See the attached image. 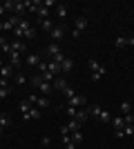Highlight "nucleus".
<instances>
[{"label": "nucleus", "instance_id": "a878e982", "mask_svg": "<svg viewBox=\"0 0 134 149\" xmlns=\"http://www.w3.org/2000/svg\"><path fill=\"white\" fill-rule=\"evenodd\" d=\"M9 123H11V120H9V116H7V113H0V127H2V129H7V127H9Z\"/></svg>", "mask_w": 134, "mask_h": 149}, {"label": "nucleus", "instance_id": "dca6fc26", "mask_svg": "<svg viewBox=\"0 0 134 149\" xmlns=\"http://www.w3.org/2000/svg\"><path fill=\"white\" fill-rule=\"evenodd\" d=\"M36 107H38V109H47V107H49V98L38 96V98H36Z\"/></svg>", "mask_w": 134, "mask_h": 149}, {"label": "nucleus", "instance_id": "a211bd4d", "mask_svg": "<svg viewBox=\"0 0 134 149\" xmlns=\"http://www.w3.org/2000/svg\"><path fill=\"white\" fill-rule=\"evenodd\" d=\"M38 20H47V16H49V9L47 7H43V2H40V7H38Z\"/></svg>", "mask_w": 134, "mask_h": 149}, {"label": "nucleus", "instance_id": "473e14b6", "mask_svg": "<svg viewBox=\"0 0 134 149\" xmlns=\"http://www.w3.org/2000/svg\"><path fill=\"white\" fill-rule=\"evenodd\" d=\"M22 38H29V40H32V38H36V29H34V27H29V29L22 33Z\"/></svg>", "mask_w": 134, "mask_h": 149}, {"label": "nucleus", "instance_id": "2eb2a0df", "mask_svg": "<svg viewBox=\"0 0 134 149\" xmlns=\"http://www.w3.org/2000/svg\"><path fill=\"white\" fill-rule=\"evenodd\" d=\"M9 65H11V67H18L20 65V54L18 51H11V54H9Z\"/></svg>", "mask_w": 134, "mask_h": 149}, {"label": "nucleus", "instance_id": "9b49d317", "mask_svg": "<svg viewBox=\"0 0 134 149\" xmlns=\"http://www.w3.org/2000/svg\"><path fill=\"white\" fill-rule=\"evenodd\" d=\"M112 127H114L116 131L123 129V127H125V118H123V116H114V118H112Z\"/></svg>", "mask_w": 134, "mask_h": 149}, {"label": "nucleus", "instance_id": "bb28decb", "mask_svg": "<svg viewBox=\"0 0 134 149\" xmlns=\"http://www.w3.org/2000/svg\"><path fill=\"white\" fill-rule=\"evenodd\" d=\"M72 143H74V145L83 143V134H81V131H74V134H72Z\"/></svg>", "mask_w": 134, "mask_h": 149}, {"label": "nucleus", "instance_id": "c85d7f7f", "mask_svg": "<svg viewBox=\"0 0 134 149\" xmlns=\"http://www.w3.org/2000/svg\"><path fill=\"white\" fill-rule=\"evenodd\" d=\"M98 120H101V123H107V120H112V116H109V111H107V109H103V111H101Z\"/></svg>", "mask_w": 134, "mask_h": 149}, {"label": "nucleus", "instance_id": "2f4dec72", "mask_svg": "<svg viewBox=\"0 0 134 149\" xmlns=\"http://www.w3.org/2000/svg\"><path fill=\"white\" fill-rule=\"evenodd\" d=\"M56 7H58L56 13L60 16V18H65V16H67V7H65V5H56Z\"/></svg>", "mask_w": 134, "mask_h": 149}, {"label": "nucleus", "instance_id": "6e6552de", "mask_svg": "<svg viewBox=\"0 0 134 149\" xmlns=\"http://www.w3.org/2000/svg\"><path fill=\"white\" fill-rule=\"evenodd\" d=\"M87 118H89V113H87V107H85V109H76V116H74V120H76V123H81V125H83Z\"/></svg>", "mask_w": 134, "mask_h": 149}, {"label": "nucleus", "instance_id": "e433bc0d", "mask_svg": "<svg viewBox=\"0 0 134 149\" xmlns=\"http://www.w3.org/2000/svg\"><path fill=\"white\" fill-rule=\"evenodd\" d=\"M123 118H125V125H134V116H132V113H128V116H123Z\"/></svg>", "mask_w": 134, "mask_h": 149}, {"label": "nucleus", "instance_id": "79ce46f5", "mask_svg": "<svg viewBox=\"0 0 134 149\" xmlns=\"http://www.w3.org/2000/svg\"><path fill=\"white\" fill-rule=\"evenodd\" d=\"M2 13H5V7H2V5H0V16H2Z\"/></svg>", "mask_w": 134, "mask_h": 149}, {"label": "nucleus", "instance_id": "cd10ccee", "mask_svg": "<svg viewBox=\"0 0 134 149\" xmlns=\"http://www.w3.org/2000/svg\"><path fill=\"white\" fill-rule=\"evenodd\" d=\"M43 82H45V80H43V76H40V74H38V76H32V85H34V87H40Z\"/></svg>", "mask_w": 134, "mask_h": 149}, {"label": "nucleus", "instance_id": "4468645a", "mask_svg": "<svg viewBox=\"0 0 134 149\" xmlns=\"http://www.w3.org/2000/svg\"><path fill=\"white\" fill-rule=\"evenodd\" d=\"M85 27H87V18H83V16H81V18H76V22H74V29L83 33V29H85Z\"/></svg>", "mask_w": 134, "mask_h": 149}, {"label": "nucleus", "instance_id": "c03bdc74", "mask_svg": "<svg viewBox=\"0 0 134 149\" xmlns=\"http://www.w3.org/2000/svg\"><path fill=\"white\" fill-rule=\"evenodd\" d=\"M0 69H2V60H0Z\"/></svg>", "mask_w": 134, "mask_h": 149}, {"label": "nucleus", "instance_id": "5701e85b", "mask_svg": "<svg viewBox=\"0 0 134 149\" xmlns=\"http://www.w3.org/2000/svg\"><path fill=\"white\" fill-rule=\"evenodd\" d=\"M11 71H13L11 65H5V67L0 69V78H9V76H11Z\"/></svg>", "mask_w": 134, "mask_h": 149}, {"label": "nucleus", "instance_id": "f3484780", "mask_svg": "<svg viewBox=\"0 0 134 149\" xmlns=\"http://www.w3.org/2000/svg\"><path fill=\"white\" fill-rule=\"evenodd\" d=\"M101 111H103V109H101V107H98V105H92V107H87V113H89V116H94L96 120H98V116H101Z\"/></svg>", "mask_w": 134, "mask_h": 149}, {"label": "nucleus", "instance_id": "20e7f679", "mask_svg": "<svg viewBox=\"0 0 134 149\" xmlns=\"http://www.w3.org/2000/svg\"><path fill=\"white\" fill-rule=\"evenodd\" d=\"M114 136L116 138H125V136H134V125H125L123 129L114 131Z\"/></svg>", "mask_w": 134, "mask_h": 149}, {"label": "nucleus", "instance_id": "c756f323", "mask_svg": "<svg viewBox=\"0 0 134 149\" xmlns=\"http://www.w3.org/2000/svg\"><path fill=\"white\" fill-rule=\"evenodd\" d=\"M11 51H18V54H22V51H25V42H13V45H11Z\"/></svg>", "mask_w": 134, "mask_h": 149}, {"label": "nucleus", "instance_id": "9d476101", "mask_svg": "<svg viewBox=\"0 0 134 149\" xmlns=\"http://www.w3.org/2000/svg\"><path fill=\"white\" fill-rule=\"evenodd\" d=\"M60 69H63V74H69L72 69H74V60H72V58H65V60L60 62Z\"/></svg>", "mask_w": 134, "mask_h": 149}, {"label": "nucleus", "instance_id": "f704fd0d", "mask_svg": "<svg viewBox=\"0 0 134 149\" xmlns=\"http://www.w3.org/2000/svg\"><path fill=\"white\" fill-rule=\"evenodd\" d=\"M27 82V76L25 74H16V85H25Z\"/></svg>", "mask_w": 134, "mask_h": 149}, {"label": "nucleus", "instance_id": "423d86ee", "mask_svg": "<svg viewBox=\"0 0 134 149\" xmlns=\"http://www.w3.org/2000/svg\"><path fill=\"white\" fill-rule=\"evenodd\" d=\"M27 9V0H16L13 2V11L11 13H16V16H20V13Z\"/></svg>", "mask_w": 134, "mask_h": 149}, {"label": "nucleus", "instance_id": "ea45409f", "mask_svg": "<svg viewBox=\"0 0 134 149\" xmlns=\"http://www.w3.org/2000/svg\"><path fill=\"white\" fill-rule=\"evenodd\" d=\"M72 38H74V40H78V38H81V31H76V29H72Z\"/></svg>", "mask_w": 134, "mask_h": 149}, {"label": "nucleus", "instance_id": "58836bf2", "mask_svg": "<svg viewBox=\"0 0 134 149\" xmlns=\"http://www.w3.org/2000/svg\"><path fill=\"white\" fill-rule=\"evenodd\" d=\"M38 71H40V74H45V71H49V69H47V62H40V65H38Z\"/></svg>", "mask_w": 134, "mask_h": 149}, {"label": "nucleus", "instance_id": "412c9836", "mask_svg": "<svg viewBox=\"0 0 134 149\" xmlns=\"http://www.w3.org/2000/svg\"><path fill=\"white\" fill-rule=\"evenodd\" d=\"M65 127H67V131H69V134H74V131H81V123H76L74 118H72L69 125H65Z\"/></svg>", "mask_w": 134, "mask_h": 149}, {"label": "nucleus", "instance_id": "1a4fd4ad", "mask_svg": "<svg viewBox=\"0 0 134 149\" xmlns=\"http://www.w3.org/2000/svg\"><path fill=\"white\" fill-rule=\"evenodd\" d=\"M51 87L56 89V91H65V87H67V82H65V78H63V76H58L56 80H54V85H51Z\"/></svg>", "mask_w": 134, "mask_h": 149}, {"label": "nucleus", "instance_id": "0eeeda50", "mask_svg": "<svg viewBox=\"0 0 134 149\" xmlns=\"http://www.w3.org/2000/svg\"><path fill=\"white\" fill-rule=\"evenodd\" d=\"M105 74H107V67H105V65H101V67L96 69V71H92V80H94V82H98V80H101V78H103Z\"/></svg>", "mask_w": 134, "mask_h": 149}, {"label": "nucleus", "instance_id": "7c9ffc66", "mask_svg": "<svg viewBox=\"0 0 134 149\" xmlns=\"http://www.w3.org/2000/svg\"><path fill=\"white\" fill-rule=\"evenodd\" d=\"M9 93H11V87H0V100H5Z\"/></svg>", "mask_w": 134, "mask_h": 149}, {"label": "nucleus", "instance_id": "7ed1b4c3", "mask_svg": "<svg viewBox=\"0 0 134 149\" xmlns=\"http://www.w3.org/2000/svg\"><path fill=\"white\" fill-rule=\"evenodd\" d=\"M63 36H65V27L63 25H54V29H51V40H54V42H60Z\"/></svg>", "mask_w": 134, "mask_h": 149}, {"label": "nucleus", "instance_id": "4c0bfd02", "mask_svg": "<svg viewBox=\"0 0 134 149\" xmlns=\"http://www.w3.org/2000/svg\"><path fill=\"white\" fill-rule=\"evenodd\" d=\"M58 5V2H54V0H45V2H43V7H47V9H49V7H56Z\"/></svg>", "mask_w": 134, "mask_h": 149}, {"label": "nucleus", "instance_id": "ddd939ff", "mask_svg": "<svg viewBox=\"0 0 134 149\" xmlns=\"http://www.w3.org/2000/svg\"><path fill=\"white\" fill-rule=\"evenodd\" d=\"M40 62H43V60H40L38 54H29V56H27V65H29V67H32V65H34V67H38Z\"/></svg>", "mask_w": 134, "mask_h": 149}, {"label": "nucleus", "instance_id": "393cba45", "mask_svg": "<svg viewBox=\"0 0 134 149\" xmlns=\"http://www.w3.org/2000/svg\"><path fill=\"white\" fill-rule=\"evenodd\" d=\"M116 49H123V47H128V38H123V36H119L116 38Z\"/></svg>", "mask_w": 134, "mask_h": 149}, {"label": "nucleus", "instance_id": "37998d69", "mask_svg": "<svg viewBox=\"0 0 134 149\" xmlns=\"http://www.w3.org/2000/svg\"><path fill=\"white\" fill-rule=\"evenodd\" d=\"M2 134H5V129H2V127H0V136H2Z\"/></svg>", "mask_w": 134, "mask_h": 149}, {"label": "nucleus", "instance_id": "c9c22d12", "mask_svg": "<svg viewBox=\"0 0 134 149\" xmlns=\"http://www.w3.org/2000/svg\"><path fill=\"white\" fill-rule=\"evenodd\" d=\"M67 116L74 118V116H76V107H69V105H67Z\"/></svg>", "mask_w": 134, "mask_h": 149}, {"label": "nucleus", "instance_id": "39448f33", "mask_svg": "<svg viewBox=\"0 0 134 149\" xmlns=\"http://www.w3.org/2000/svg\"><path fill=\"white\" fill-rule=\"evenodd\" d=\"M47 69H49V74H54L56 78H58V76H63V69H60V65H58V62H54V60L47 62Z\"/></svg>", "mask_w": 134, "mask_h": 149}, {"label": "nucleus", "instance_id": "aec40b11", "mask_svg": "<svg viewBox=\"0 0 134 149\" xmlns=\"http://www.w3.org/2000/svg\"><path fill=\"white\" fill-rule=\"evenodd\" d=\"M130 111H132V102H130V100H123V102H121V113H123V116H128Z\"/></svg>", "mask_w": 134, "mask_h": 149}, {"label": "nucleus", "instance_id": "f8f14e48", "mask_svg": "<svg viewBox=\"0 0 134 149\" xmlns=\"http://www.w3.org/2000/svg\"><path fill=\"white\" fill-rule=\"evenodd\" d=\"M40 116H43V113H40V109L38 107H32V109H29V113H27V116H22V120H29V118H40Z\"/></svg>", "mask_w": 134, "mask_h": 149}, {"label": "nucleus", "instance_id": "6ab92c4d", "mask_svg": "<svg viewBox=\"0 0 134 149\" xmlns=\"http://www.w3.org/2000/svg\"><path fill=\"white\" fill-rule=\"evenodd\" d=\"M38 25H40L43 31H49V33H51V29H54V22H51V20H38Z\"/></svg>", "mask_w": 134, "mask_h": 149}, {"label": "nucleus", "instance_id": "4be33fe9", "mask_svg": "<svg viewBox=\"0 0 134 149\" xmlns=\"http://www.w3.org/2000/svg\"><path fill=\"white\" fill-rule=\"evenodd\" d=\"M29 109H32V102H29V100H20V111H22V116H27Z\"/></svg>", "mask_w": 134, "mask_h": 149}, {"label": "nucleus", "instance_id": "b1692460", "mask_svg": "<svg viewBox=\"0 0 134 149\" xmlns=\"http://www.w3.org/2000/svg\"><path fill=\"white\" fill-rule=\"evenodd\" d=\"M51 89H54V87H51L49 82H43V85H40V87H38V91H40V93H43V96H47V93H49V91H51Z\"/></svg>", "mask_w": 134, "mask_h": 149}, {"label": "nucleus", "instance_id": "f257e3e1", "mask_svg": "<svg viewBox=\"0 0 134 149\" xmlns=\"http://www.w3.org/2000/svg\"><path fill=\"white\" fill-rule=\"evenodd\" d=\"M67 105L69 107H76V109H85V105H87V102H85V96H74V98H69L67 100Z\"/></svg>", "mask_w": 134, "mask_h": 149}, {"label": "nucleus", "instance_id": "72a5a7b5", "mask_svg": "<svg viewBox=\"0 0 134 149\" xmlns=\"http://www.w3.org/2000/svg\"><path fill=\"white\" fill-rule=\"evenodd\" d=\"M63 93H65V96H67V100H69V98H74V96H76V91H74V89H72L69 85L65 87V91H63Z\"/></svg>", "mask_w": 134, "mask_h": 149}, {"label": "nucleus", "instance_id": "a19ab883", "mask_svg": "<svg viewBox=\"0 0 134 149\" xmlns=\"http://www.w3.org/2000/svg\"><path fill=\"white\" fill-rule=\"evenodd\" d=\"M65 149H76V145H74V143H72V140H69V143L65 145Z\"/></svg>", "mask_w": 134, "mask_h": 149}, {"label": "nucleus", "instance_id": "f03ea898", "mask_svg": "<svg viewBox=\"0 0 134 149\" xmlns=\"http://www.w3.org/2000/svg\"><path fill=\"white\" fill-rule=\"evenodd\" d=\"M63 54L60 51V47H58V42H49L47 45V56H49V60H54V58H58Z\"/></svg>", "mask_w": 134, "mask_h": 149}]
</instances>
